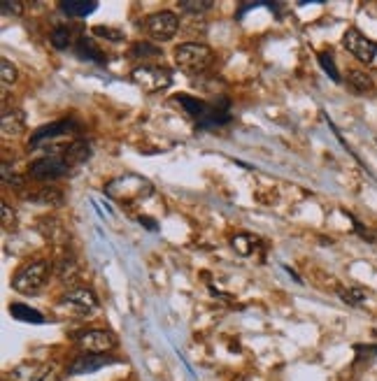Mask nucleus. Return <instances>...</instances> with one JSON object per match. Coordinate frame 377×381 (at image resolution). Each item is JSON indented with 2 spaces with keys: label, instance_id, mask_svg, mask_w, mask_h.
Masks as SVG:
<instances>
[{
  "label": "nucleus",
  "instance_id": "nucleus-1",
  "mask_svg": "<svg viewBox=\"0 0 377 381\" xmlns=\"http://www.w3.org/2000/svg\"><path fill=\"white\" fill-rule=\"evenodd\" d=\"M154 186L152 181L145 177H138V174H126V177L112 179L108 186H105V195L112 198L119 205H131L138 202L142 198L152 195Z\"/></svg>",
  "mask_w": 377,
  "mask_h": 381
},
{
  "label": "nucleus",
  "instance_id": "nucleus-2",
  "mask_svg": "<svg viewBox=\"0 0 377 381\" xmlns=\"http://www.w3.org/2000/svg\"><path fill=\"white\" fill-rule=\"evenodd\" d=\"M49 274H51V265L49 261H31L26 265L14 272L12 277V288L17 293H24V295H37L44 288V284L49 281Z\"/></svg>",
  "mask_w": 377,
  "mask_h": 381
},
{
  "label": "nucleus",
  "instance_id": "nucleus-3",
  "mask_svg": "<svg viewBox=\"0 0 377 381\" xmlns=\"http://www.w3.org/2000/svg\"><path fill=\"white\" fill-rule=\"evenodd\" d=\"M212 60H215V54H212V49H210L207 44L184 42L175 49V63L179 65V70H184L186 75L205 72Z\"/></svg>",
  "mask_w": 377,
  "mask_h": 381
},
{
  "label": "nucleus",
  "instance_id": "nucleus-4",
  "mask_svg": "<svg viewBox=\"0 0 377 381\" xmlns=\"http://www.w3.org/2000/svg\"><path fill=\"white\" fill-rule=\"evenodd\" d=\"M131 79L135 86H140L145 93H158V91L170 89L172 84V72L163 65H138L131 72Z\"/></svg>",
  "mask_w": 377,
  "mask_h": 381
},
{
  "label": "nucleus",
  "instance_id": "nucleus-5",
  "mask_svg": "<svg viewBox=\"0 0 377 381\" xmlns=\"http://www.w3.org/2000/svg\"><path fill=\"white\" fill-rule=\"evenodd\" d=\"M75 342L84 354H110L117 349V335L105 328H89V330H79L75 335Z\"/></svg>",
  "mask_w": 377,
  "mask_h": 381
},
{
  "label": "nucleus",
  "instance_id": "nucleus-6",
  "mask_svg": "<svg viewBox=\"0 0 377 381\" xmlns=\"http://www.w3.org/2000/svg\"><path fill=\"white\" fill-rule=\"evenodd\" d=\"M145 30L154 42H170L179 30V19L170 10L152 12L145 21Z\"/></svg>",
  "mask_w": 377,
  "mask_h": 381
},
{
  "label": "nucleus",
  "instance_id": "nucleus-7",
  "mask_svg": "<svg viewBox=\"0 0 377 381\" xmlns=\"http://www.w3.org/2000/svg\"><path fill=\"white\" fill-rule=\"evenodd\" d=\"M343 44L359 63L368 65V63H373L377 56V42L371 40V37H366L359 28H347L343 35Z\"/></svg>",
  "mask_w": 377,
  "mask_h": 381
},
{
  "label": "nucleus",
  "instance_id": "nucleus-8",
  "mask_svg": "<svg viewBox=\"0 0 377 381\" xmlns=\"http://www.w3.org/2000/svg\"><path fill=\"white\" fill-rule=\"evenodd\" d=\"M70 167L65 165L63 158H56V156H47V158H40V161L31 163L28 167V174L33 179H40V181H54L58 177H65Z\"/></svg>",
  "mask_w": 377,
  "mask_h": 381
},
{
  "label": "nucleus",
  "instance_id": "nucleus-9",
  "mask_svg": "<svg viewBox=\"0 0 377 381\" xmlns=\"http://www.w3.org/2000/svg\"><path fill=\"white\" fill-rule=\"evenodd\" d=\"M115 358L108 356V354H82L79 358L65 368V375L68 377H79V375H91V372H98L105 365H112Z\"/></svg>",
  "mask_w": 377,
  "mask_h": 381
},
{
  "label": "nucleus",
  "instance_id": "nucleus-10",
  "mask_svg": "<svg viewBox=\"0 0 377 381\" xmlns=\"http://www.w3.org/2000/svg\"><path fill=\"white\" fill-rule=\"evenodd\" d=\"M77 131V126H75L72 119H61V121H54V124H47L42 128H37V131L31 135V144L28 147L35 149V147H42L47 140H54V137H63V135H70Z\"/></svg>",
  "mask_w": 377,
  "mask_h": 381
},
{
  "label": "nucleus",
  "instance_id": "nucleus-11",
  "mask_svg": "<svg viewBox=\"0 0 377 381\" xmlns=\"http://www.w3.org/2000/svg\"><path fill=\"white\" fill-rule=\"evenodd\" d=\"M63 304H70V307L79 309V314H94L98 309V298L94 291H89V288H70L63 298H61Z\"/></svg>",
  "mask_w": 377,
  "mask_h": 381
},
{
  "label": "nucleus",
  "instance_id": "nucleus-12",
  "mask_svg": "<svg viewBox=\"0 0 377 381\" xmlns=\"http://www.w3.org/2000/svg\"><path fill=\"white\" fill-rule=\"evenodd\" d=\"M26 121H24V112L12 108V110H3V137H17L24 133Z\"/></svg>",
  "mask_w": 377,
  "mask_h": 381
},
{
  "label": "nucleus",
  "instance_id": "nucleus-13",
  "mask_svg": "<svg viewBox=\"0 0 377 381\" xmlns=\"http://www.w3.org/2000/svg\"><path fill=\"white\" fill-rule=\"evenodd\" d=\"M96 7H98L96 0H61V3H58V10H61L65 17H75V19L89 17V14L96 12Z\"/></svg>",
  "mask_w": 377,
  "mask_h": 381
},
{
  "label": "nucleus",
  "instance_id": "nucleus-14",
  "mask_svg": "<svg viewBox=\"0 0 377 381\" xmlns=\"http://www.w3.org/2000/svg\"><path fill=\"white\" fill-rule=\"evenodd\" d=\"M89 158H91V144L84 142V140L72 142L70 147H68V149L63 151V161H65L68 167H70V165H82V163H87Z\"/></svg>",
  "mask_w": 377,
  "mask_h": 381
},
{
  "label": "nucleus",
  "instance_id": "nucleus-15",
  "mask_svg": "<svg viewBox=\"0 0 377 381\" xmlns=\"http://www.w3.org/2000/svg\"><path fill=\"white\" fill-rule=\"evenodd\" d=\"M75 49H77V56L82 58V60H89V63H98V65H103L105 60V54L101 49L96 47L94 42H89L87 37H79L77 40V44H75Z\"/></svg>",
  "mask_w": 377,
  "mask_h": 381
},
{
  "label": "nucleus",
  "instance_id": "nucleus-16",
  "mask_svg": "<svg viewBox=\"0 0 377 381\" xmlns=\"http://www.w3.org/2000/svg\"><path fill=\"white\" fill-rule=\"evenodd\" d=\"M10 314H12V318H17V321L44 323V316L40 314V311L33 309V307H28V304H21V302H12L10 304Z\"/></svg>",
  "mask_w": 377,
  "mask_h": 381
},
{
  "label": "nucleus",
  "instance_id": "nucleus-17",
  "mask_svg": "<svg viewBox=\"0 0 377 381\" xmlns=\"http://www.w3.org/2000/svg\"><path fill=\"white\" fill-rule=\"evenodd\" d=\"M347 86L357 93H368V91H373V79L366 70H350L347 72Z\"/></svg>",
  "mask_w": 377,
  "mask_h": 381
},
{
  "label": "nucleus",
  "instance_id": "nucleus-18",
  "mask_svg": "<svg viewBox=\"0 0 377 381\" xmlns=\"http://www.w3.org/2000/svg\"><path fill=\"white\" fill-rule=\"evenodd\" d=\"M56 274H58V279H61V281H75V279H77L79 265H77V261H75V256L65 254V256L58 258V263H56Z\"/></svg>",
  "mask_w": 377,
  "mask_h": 381
},
{
  "label": "nucleus",
  "instance_id": "nucleus-19",
  "mask_svg": "<svg viewBox=\"0 0 377 381\" xmlns=\"http://www.w3.org/2000/svg\"><path fill=\"white\" fill-rule=\"evenodd\" d=\"M49 42H51V47L54 49H61V51H65V49H70V47H75V33H72V28H68V26H58V28H54V33L49 35Z\"/></svg>",
  "mask_w": 377,
  "mask_h": 381
},
{
  "label": "nucleus",
  "instance_id": "nucleus-20",
  "mask_svg": "<svg viewBox=\"0 0 377 381\" xmlns=\"http://www.w3.org/2000/svg\"><path fill=\"white\" fill-rule=\"evenodd\" d=\"M233 247L240 251V256H254L256 247H259V240L252 238V235H236L233 238Z\"/></svg>",
  "mask_w": 377,
  "mask_h": 381
},
{
  "label": "nucleus",
  "instance_id": "nucleus-21",
  "mask_svg": "<svg viewBox=\"0 0 377 381\" xmlns=\"http://www.w3.org/2000/svg\"><path fill=\"white\" fill-rule=\"evenodd\" d=\"M131 54L135 58L147 60V58H158V56L163 54V51L158 49L156 44H152V42H138V44H133V47H131Z\"/></svg>",
  "mask_w": 377,
  "mask_h": 381
},
{
  "label": "nucleus",
  "instance_id": "nucleus-22",
  "mask_svg": "<svg viewBox=\"0 0 377 381\" xmlns=\"http://www.w3.org/2000/svg\"><path fill=\"white\" fill-rule=\"evenodd\" d=\"M179 10L186 14H203V12L212 10V3H210V0H182V3H179Z\"/></svg>",
  "mask_w": 377,
  "mask_h": 381
},
{
  "label": "nucleus",
  "instance_id": "nucleus-23",
  "mask_svg": "<svg viewBox=\"0 0 377 381\" xmlns=\"http://www.w3.org/2000/svg\"><path fill=\"white\" fill-rule=\"evenodd\" d=\"M319 65L324 67V72H326L328 77L333 79V82H338V84L343 82L340 72H338V67H336V60H333V56H331V54H326V51H321V54H319Z\"/></svg>",
  "mask_w": 377,
  "mask_h": 381
},
{
  "label": "nucleus",
  "instance_id": "nucleus-24",
  "mask_svg": "<svg viewBox=\"0 0 377 381\" xmlns=\"http://www.w3.org/2000/svg\"><path fill=\"white\" fill-rule=\"evenodd\" d=\"M91 33L96 37H103V40H110V42H122L124 40V33L119 28H110V26H94Z\"/></svg>",
  "mask_w": 377,
  "mask_h": 381
},
{
  "label": "nucleus",
  "instance_id": "nucleus-25",
  "mask_svg": "<svg viewBox=\"0 0 377 381\" xmlns=\"http://www.w3.org/2000/svg\"><path fill=\"white\" fill-rule=\"evenodd\" d=\"M35 198L47 205H63V193L58 188H42V190H37Z\"/></svg>",
  "mask_w": 377,
  "mask_h": 381
},
{
  "label": "nucleus",
  "instance_id": "nucleus-26",
  "mask_svg": "<svg viewBox=\"0 0 377 381\" xmlns=\"http://www.w3.org/2000/svg\"><path fill=\"white\" fill-rule=\"evenodd\" d=\"M0 79H3L5 86H10V84L17 82V67H14L7 58L0 60Z\"/></svg>",
  "mask_w": 377,
  "mask_h": 381
},
{
  "label": "nucleus",
  "instance_id": "nucleus-27",
  "mask_svg": "<svg viewBox=\"0 0 377 381\" xmlns=\"http://www.w3.org/2000/svg\"><path fill=\"white\" fill-rule=\"evenodd\" d=\"M340 298H343L347 304H361V302L368 298V293L361 291V288H345V291H340Z\"/></svg>",
  "mask_w": 377,
  "mask_h": 381
},
{
  "label": "nucleus",
  "instance_id": "nucleus-28",
  "mask_svg": "<svg viewBox=\"0 0 377 381\" xmlns=\"http://www.w3.org/2000/svg\"><path fill=\"white\" fill-rule=\"evenodd\" d=\"M0 12H3L5 17H19V14L24 12V3H21V0H3V3H0Z\"/></svg>",
  "mask_w": 377,
  "mask_h": 381
},
{
  "label": "nucleus",
  "instance_id": "nucleus-29",
  "mask_svg": "<svg viewBox=\"0 0 377 381\" xmlns=\"http://www.w3.org/2000/svg\"><path fill=\"white\" fill-rule=\"evenodd\" d=\"M0 209H3V226L5 228H14V224H17V219H14V209H10V205H7V202L0 205Z\"/></svg>",
  "mask_w": 377,
  "mask_h": 381
},
{
  "label": "nucleus",
  "instance_id": "nucleus-30",
  "mask_svg": "<svg viewBox=\"0 0 377 381\" xmlns=\"http://www.w3.org/2000/svg\"><path fill=\"white\" fill-rule=\"evenodd\" d=\"M138 221H140V224H142V226H147V228H149V231H156V224H152V221H147V217H140Z\"/></svg>",
  "mask_w": 377,
  "mask_h": 381
}]
</instances>
